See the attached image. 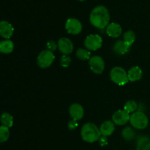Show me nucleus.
Returning <instances> with one entry per match:
<instances>
[{
	"label": "nucleus",
	"mask_w": 150,
	"mask_h": 150,
	"mask_svg": "<svg viewBox=\"0 0 150 150\" xmlns=\"http://www.w3.org/2000/svg\"><path fill=\"white\" fill-rule=\"evenodd\" d=\"M111 80L119 86H124L129 81L127 73L121 67H115L110 72Z\"/></svg>",
	"instance_id": "4"
},
{
	"label": "nucleus",
	"mask_w": 150,
	"mask_h": 150,
	"mask_svg": "<svg viewBox=\"0 0 150 150\" xmlns=\"http://www.w3.org/2000/svg\"><path fill=\"white\" fill-rule=\"evenodd\" d=\"M1 125L7 127H11L13 125V117L10 114L7 112H4L1 116Z\"/></svg>",
	"instance_id": "19"
},
{
	"label": "nucleus",
	"mask_w": 150,
	"mask_h": 150,
	"mask_svg": "<svg viewBox=\"0 0 150 150\" xmlns=\"http://www.w3.org/2000/svg\"><path fill=\"white\" fill-rule=\"evenodd\" d=\"M130 123L134 128L138 130H144L146 128L149 123L147 117L142 111L133 113L130 118Z\"/></svg>",
	"instance_id": "3"
},
{
	"label": "nucleus",
	"mask_w": 150,
	"mask_h": 150,
	"mask_svg": "<svg viewBox=\"0 0 150 150\" xmlns=\"http://www.w3.org/2000/svg\"><path fill=\"white\" fill-rule=\"evenodd\" d=\"M137 109H138L137 103H136L135 100H133L127 101L124 106V110L125 111H127L128 114H130V113L136 112V111Z\"/></svg>",
	"instance_id": "23"
},
{
	"label": "nucleus",
	"mask_w": 150,
	"mask_h": 150,
	"mask_svg": "<svg viewBox=\"0 0 150 150\" xmlns=\"http://www.w3.org/2000/svg\"><path fill=\"white\" fill-rule=\"evenodd\" d=\"M130 47H129L123 40H119L113 45V51L117 55H125L129 52Z\"/></svg>",
	"instance_id": "13"
},
{
	"label": "nucleus",
	"mask_w": 150,
	"mask_h": 150,
	"mask_svg": "<svg viewBox=\"0 0 150 150\" xmlns=\"http://www.w3.org/2000/svg\"><path fill=\"white\" fill-rule=\"evenodd\" d=\"M9 137H10L9 127L1 125V127H0V142L4 143V142H7L8 140Z\"/></svg>",
	"instance_id": "24"
},
{
	"label": "nucleus",
	"mask_w": 150,
	"mask_h": 150,
	"mask_svg": "<svg viewBox=\"0 0 150 150\" xmlns=\"http://www.w3.org/2000/svg\"><path fill=\"white\" fill-rule=\"evenodd\" d=\"M114 123L113 122L110 121V120H107V121L103 122L101 124L100 127V131L101 135L104 136H109L113 134L114 130H115V126H114Z\"/></svg>",
	"instance_id": "15"
},
{
	"label": "nucleus",
	"mask_w": 150,
	"mask_h": 150,
	"mask_svg": "<svg viewBox=\"0 0 150 150\" xmlns=\"http://www.w3.org/2000/svg\"><path fill=\"white\" fill-rule=\"evenodd\" d=\"M13 49H14V43L10 40H2L0 42V51L2 54H10L13 52Z\"/></svg>",
	"instance_id": "17"
},
{
	"label": "nucleus",
	"mask_w": 150,
	"mask_h": 150,
	"mask_svg": "<svg viewBox=\"0 0 150 150\" xmlns=\"http://www.w3.org/2000/svg\"><path fill=\"white\" fill-rule=\"evenodd\" d=\"M142 74H143L142 70L138 66L131 67L127 73L129 81L131 82L137 81L140 80L142 77Z\"/></svg>",
	"instance_id": "16"
},
{
	"label": "nucleus",
	"mask_w": 150,
	"mask_h": 150,
	"mask_svg": "<svg viewBox=\"0 0 150 150\" xmlns=\"http://www.w3.org/2000/svg\"><path fill=\"white\" fill-rule=\"evenodd\" d=\"M14 28L8 21H1L0 22V35L5 40H9L13 35Z\"/></svg>",
	"instance_id": "11"
},
{
	"label": "nucleus",
	"mask_w": 150,
	"mask_h": 150,
	"mask_svg": "<svg viewBox=\"0 0 150 150\" xmlns=\"http://www.w3.org/2000/svg\"><path fill=\"white\" fill-rule=\"evenodd\" d=\"M89 65L91 70L95 74H101L105 69V62L102 57L94 56L89 61Z\"/></svg>",
	"instance_id": "7"
},
{
	"label": "nucleus",
	"mask_w": 150,
	"mask_h": 150,
	"mask_svg": "<svg viewBox=\"0 0 150 150\" xmlns=\"http://www.w3.org/2000/svg\"><path fill=\"white\" fill-rule=\"evenodd\" d=\"M103 45V39L99 35H90L85 39L84 45L89 51H97L101 48Z\"/></svg>",
	"instance_id": "6"
},
{
	"label": "nucleus",
	"mask_w": 150,
	"mask_h": 150,
	"mask_svg": "<svg viewBox=\"0 0 150 150\" xmlns=\"http://www.w3.org/2000/svg\"><path fill=\"white\" fill-rule=\"evenodd\" d=\"M69 113H70V117L72 119L76 121L81 120L83 117V108L82 105L79 103H73L72 104L69 108Z\"/></svg>",
	"instance_id": "12"
},
{
	"label": "nucleus",
	"mask_w": 150,
	"mask_h": 150,
	"mask_svg": "<svg viewBox=\"0 0 150 150\" xmlns=\"http://www.w3.org/2000/svg\"><path fill=\"white\" fill-rule=\"evenodd\" d=\"M122 137L125 140L132 141L136 137V132L131 127H127L122 130Z\"/></svg>",
	"instance_id": "21"
},
{
	"label": "nucleus",
	"mask_w": 150,
	"mask_h": 150,
	"mask_svg": "<svg viewBox=\"0 0 150 150\" xmlns=\"http://www.w3.org/2000/svg\"><path fill=\"white\" fill-rule=\"evenodd\" d=\"M79 126V124H78L77 121L74 120H72L70 121H69L68 122V128L69 130H75L76 127Z\"/></svg>",
	"instance_id": "27"
},
{
	"label": "nucleus",
	"mask_w": 150,
	"mask_h": 150,
	"mask_svg": "<svg viewBox=\"0 0 150 150\" xmlns=\"http://www.w3.org/2000/svg\"><path fill=\"white\" fill-rule=\"evenodd\" d=\"M54 59H55V56L53 54L52 51L44 50L38 55L37 63L41 68H47L52 64Z\"/></svg>",
	"instance_id": "5"
},
{
	"label": "nucleus",
	"mask_w": 150,
	"mask_h": 150,
	"mask_svg": "<svg viewBox=\"0 0 150 150\" xmlns=\"http://www.w3.org/2000/svg\"><path fill=\"white\" fill-rule=\"evenodd\" d=\"M58 48L60 52L64 55H69L73 51V44L70 39L67 38H60L57 42Z\"/></svg>",
	"instance_id": "10"
},
{
	"label": "nucleus",
	"mask_w": 150,
	"mask_h": 150,
	"mask_svg": "<svg viewBox=\"0 0 150 150\" xmlns=\"http://www.w3.org/2000/svg\"><path fill=\"white\" fill-rule=\"evenodd\" d=\"M70 62H71V59L68 55H64L63 54L62 57H61L60 59V64L63 67H67L70 65Z\"/></svg>",
	"instance_id": "25"
},
{
	"label": "nucleus",
	"mask_w": 150,
	"mask_h": 150,
	"mask_svg": "<svg viewBox=\"0 0 150 150\" xmlns=\"http://www.w3.org/2000/svg\"><path fill=\"white\" fill-rule=\"evenodd\" d=\"M123 40L129 47H131L132 45L134 43L135 40H136V34H135V32L130 30L125 32L124 35H123Z\"/></svg>",
	"instance_id": "20"
},
{
	"label": "nucleus",
	"mask_w": 150,
	"mask_h": 150,
	"mask_svg": "<svg viewBox=\"0 0 150 150\" xmlns=\"http://www.w3.org/2000/svg\"><path fill=\"white\" fill-rule=\"evenodd\" d=\"M65 29L69 34L79 35L82 31V24L79 20L71 18L66 21Z\"/></svg>",
	"instance_id": "8"
},
{
	"label": "nucleus",
	"mask_w": 150,
	"mask_h": 150,
	"mask_svg": "<svg viewBox=\"0 0 150 150\" xmlns=\"http://www.w3.org/2000/svg\"><path fill=\"white\" fill-rule=\"evenodd\" d=\"M76 57L80 60H88L91 58V52L87 49L83 48H79L76 51Z\"/></svg>",
	"instance_id": "22"
},
{
	"label": "nucleus",
	"mask_w": 150,
	"mask_h": 150,
	"mask_svg": "<svg viewBox=\"0 0 150 150\" xmlns=\"http://www.w3.org/2000/svg\"><path fill=\"white\" fill-rule=\"evenodd\" d=\"M89 21L92 26L98 29H103L107 27L110 21L108 9L103 5L97 6L91 12Z\"/></svg>",
	"instance_id": "1"
},
{
	"label": "nucleus",
	"mask_w": 150,
	"mask_h": 150,
	"mask_svg": "<svg viewBox=\"0 0 150 150\" xmlns=\"http://www.w3.org/2000/svg\"><path fill=\"white\" fill-rule=\"evenodd\" d=\"M98 141H99V144L101 146H106V145L108 144V139H107L106 136H101Z\"/></svg>",
	"instance_id": "28"
},
{
	"label": "nucleus",
	"mask_w": 150,
	"mask_h": 150,
	"mask_svg": "<svg viewBox=\"0 0 150 150\" xmlns=\"http://www.w3.org/2000/svg\"><path fill=\"white\" fill-rule=\"evenodd\" d=\"M46 47H47V48H48V51H52V52H53V51H55V50L57 49V47H58V45H57V44L54 41L50 40V41H48V42H47Z\"/></svg>",
	"instance_id": "26"
},
{
	"label": "nucleus",
	"mask_w": 150,
	"mask_h": 150,
	"mask_svg": "<svg viewBox=\"0 0 150 150\" xmlns=\"http://www.w3.org/2000/svg\"><path fill=\"white\" fill-rule=\"evenodd\" d=\"M122 29L119 23H111L106 27V33L109 37L113 38H119L122 35Z\"/></svg>",
	"instance_id": "14"
},
{
	"label": "nucleus",
	"mask_w": 150,
	"mask_h": 150,
	"mask_svg": "<svg viewBox=\"0 0 150 150\" xmlns=\"http://www.w3.org/2000/svg\"><path fill=\"white\" fill-rule=\"evenodd\" d=\"M137 150H150V139L147 136H141L137 141Z\"/></svg>",
	"instance_id": "18"
},
{
	"label": "nucleus",
	"mask_w": 150,
	"mask_h": 150,
	"mask_svg": "<svg viewBox=\"0 0 150 150\" xmlns=\"http://www.w3.org/2000/svg\"><path fill=\"white\" fill-rule=\"evenodd\" d=\"M81 136L84 142L94 143L99 140L101 136L100 129L95 124L91 122L83 125L81 130Z\"/></svg>",
	"instance_id": "2"
},
{
	"label": "nucleus",
	"mask_w": 150,
	"mask_h": 150,
	"mask_svg": "<svg viewBox=\"0 0 150 150\" xmlns=\"http://www.w3.org/2000/svg\"><path fill=\"white\" fill-rule=\"evenodd\" d=\"M130 116L125 110H118L112 116V122L117 125H125L130 121Z\"/></svg>",
	"instance_id": "9"
},
{
	"label": "nucleus",
	"mask_w": 150,
	"mask_h": 150,
	"mask_svg": "<svg viewBox=\"0 0 150 150\" xmlns=\"http://www.w3.org/2000/svg\"><path fill=\"white\" fill-rule=\"evenodd\" d=\"M79 1H86V0H79Z\"/></svg>",
	"instance_id": "29"
}]
</instances>
